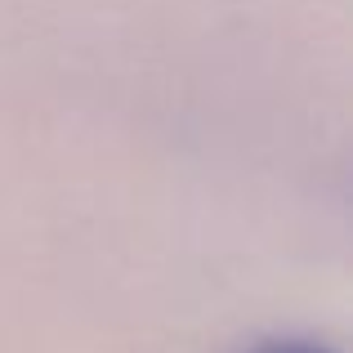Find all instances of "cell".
<instances>
[{
	"instance_id": "6da1fadb",
	"label": "cell",
	"mask_w": 353,
	"mask_h": 353,
	"mask_svg": "<svg viewBox=\"0 0 353 353\" xmlns=\"http://www.w3.org/2000/svg\"><path fill=\"white\" fill-rule=\"evenodd\" d=\"M255 353H327L322 345H304V340H277V345H264Z\"/></svg>"
}]
</instances>
